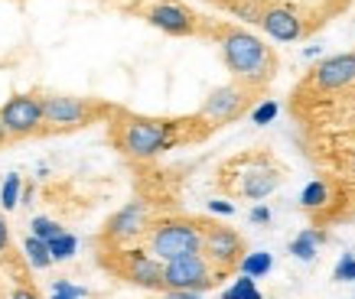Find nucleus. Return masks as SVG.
<instances>
[{"label":"nucleus","mask_w":355,"mask_h":299,"mask_svg":"<svg viewBox=\"0 0 355 299\" xmlns=\"http://www.w3.org/2000/svg\"><path fill=\"white\" fill-rule=\"evenodd\" d=\"M218 46H222V59H225L228 72L235 75L241 85L258 88L274 78L277 59H274V53L261 43L258 36H251L245 30H222Z\"/></svg>","instance_id":"obj_1"},{"label":"nucleus","mask_w":355,"mask_h":299,"mask_svg":"<svg viewBox=\"0 0 355 299\" xmlns=\"http://www.w3.org/2000/svg\"><path fill=\"white\" fill-rule=\"evenodd\" d=\"M180 143V124L160 118H124L118 127V147L130 156H157Z\"/></svg>","instance_id":"obj_2"},{"label":"nucleus","mask_w":355,"mask_h":299,"mask_svg":"<svg viewBox=\"0 0 355 299\" xmlns=\"http://www.w3.org/2000/svg\"><path fill=\"white\" fill-rule=\"evenodd\" d=\"M150 254L163 264L202 254V228L193 221H163L150 231Z\"/></svg>","instance_id":"obj_3"},{"label":"nucleus","mask_w":355,"mask_h":299,"mask_svg":"<svg viewBox=\"0 0 355 299\" xmlns=\"http://www.w3.org/2000/svg\"><path fill=\"white\" fill-rule=\"evenodd\" d=\"M163 280H166V289H196V293H202L216 283L202 254H189L163 264Z\"/></svg>","instance_id":"obj_4"},{"label":"nucleus","mask_w":355,"mask_h":299,"mask_svg":"<svg viewBox=\"0 0 355 299\" xmlns=\"http://www.w3.org/2000/svg\"><path fill=\"white\" fill-rule=\"evenodd\" d=\"M0 114H3V124L10 130V137H26V134H33L40 124H46L43 101L33 95H13L7 105L0 107Z\"/></svg>","instance_id":"obj_5"},{"label":"nucleus","mask_w":355,"mask_h":299,"mask_svg":"<svg viewBox=\"0 0 355 299\" xmlns=\"http://www.w3.org/2000/svg\"><path fill=\"white\" fill-rule=\"evenodd\" d=\"M245 105H248V85H222L205 98L199 118L209 120V124H225V120L238 118L245 111Z\"/></svg>","instance_id":"obj_6"},{"label":"nucleus","mask_w":355,"mask_h":299,"mask_svg":"<svg viewBox=\"0 0 355 299\" xmlns=\"http://www.w3.org/2000/svg\"><path fill=\"white\" fill-rule=\"evenodd\" d=\"M43 118L46 124H59V127H78L95 118V107L85 98H69V95H53L43 98Z\"/></svg>","instance_id":"obj_7"},{"label":"nucleus","mask_w":355,"mask_h":299,"mask_svg":"<svg viewBox=\"0 0 355 299\" xmlns=\"http://www.w3.org/2000/svg\"><path fill=\"white\" fill-rule=\"evenodd\" d=\"M202 254L209 260H216L218 267H232V264H241V237L232 231V228H222V224H212L202 231Z\"/></svg>","instance_id":"obj_8"},{"label":"nucleus","mask_w":355,"mask_h":299,"mask_svg":"<svg viewBox=\"0 0 355 299\" xmlns=\"http://www.w3.org/2000/svg\"><path fill=\"white\" fill-rule=\"evenodd\" d=\"M310 82L320 91H336V88H349L355 85V53H343V55H333L313 69Z\"/></svg>","instance_id":"obj_9"},{"label":"nucleus","mask_w":355,"mask_h":299,"mask_svg":"<svg viewBox=\"0 0 355 299\" xmlns=\"http://www.w3.org/2000/svg\"><path fill=\"white\" fill-rule=\"evenodd\" d=\"M280 170H274V166H268V163H248L245 172H241V182L235 185L238 195H245V199H268L274 189L280 185Z\"/></svg>","instance_id":"obj_10"},{"label":"nucleus","mask_w":355,"mask_h":299,"mask_svg":"<svg viewBox=\"0 0 355 299\" xmlns=\"http://www.w3.org/2000/svg\"><path fill=\"white\" fill-rule=\"evenodd\" d=\"M124 260H128L130 283H137V287H144V289H166L163 260H157L153 254H144V251H124Z\"/></svg>","instance_id":"obj_11"},{"label":"nucleus","mask_w":355,"mask_h":299,"mask_svg":"<svg viewBox=\"0 0 355 299\" xmlns=\"http://www.w3.org/2000/svg\"><path fill=\"white\" fill-rule=\"evenodd\" d=\"M147 20L157 26V30L170 33V36H189L196 33V17L186 7L180 3H157L150 13H147Z\"/></svg>","instance_id":"obj_12"},{"label":"nucleus","mask_w":355,"mask_h":299,"mask_svg":"<svg viewBox=\"0 0 355 299\" xmlns=\"http://www.w3.org/2000/svg\"><path fill=\"white\" fill-rule=\"evenodd\" d=\"M261 26L268 33L270 39H277V43H293V39H300L303 36V23L300 17L287 7H270V10L261 13Z\"/></svg>","instance_id":"obj_13"},{"label":"nucleus","mask_w":355,"mask_h":299,"mask_svg":"<svg viewBox=\"0 0 355 299\" xmlns=\"http://www.w3.org/2000/svg\"><path fill=\"white\" fill-rule=\"evenodd\" d=\"M144 221H147V205L144 202L124 205V208H121V212L108 221V237L111 241H118V244L134 241V237L144 231Z\"/></svg>","instance_id":"obj_14"},{"label":"nucleus","mask_w":355,"mask_h":299,"mask_svg":"<svg viewBox=\"0 0 355 299\" xmlns=\"http://www.w3.org/2000/svg\"><path fill=\"white\" fill-rule=\"evenodd\" d=\"M23 251H26V257H30V264L33 267H49L53 264V251H49V241H43V237H36L30 235L26 237V244H23Z\"/></svg>","instance_id":"obj_15"},{"label":"nucleus","mask_w":355,"mask_h":299,"mask_svg":"<svg viewBox=\"0 0 355 299\" xmlns=\"http://www.w3.org/2000/svg\"><path fill=\"white\" fill-rule=\"evenodd\" d=\"M320 241H323V235H316V231H303V235H297L291 241V254L300 257V260H313V257H316Z\"/></svg>","instance_id":"obj_16"},{"label":"nucleus","mask_w":355,"mask_h":299,"mask_svg":"<svg viewBox=\"0 0 355 299\" xmlns=\"http://www.w3.org/2000/svg\"><path fill=\"white\" fill-rule=\"evenodd\" d=\"M270 264H274V260H270V254L258 251V254H245V260H241L238 267H241V273H245V277L258 280V277H264V273L270 270Z\"/></svg>","instance_id":"obj_17"},{"label":"nucleus","mask_w":355,"mask_h":299,"mask_svg":"<svg viewBox=\"0 0 355 299\" xmlns=\"http://www.w3.org/2000/svg\"><path fill=\"white\" fill-rule=\"evenodd\" d=\"M326 199H329V189H326V182H323V179H313L310 185L303 189V195H300L303 208H323Z\"/></svg>","instance_id":"obj_18"},{"label":"nucleus","mask_w":355,"mask_h":299,"mask_svg":"<svg viewBox=\"0 0 355 299\" xmlns=\"http://www.w3.org/2000/svg\"><path fill=\"white\" fill-rule=\"evenodd\" d=\"M222 299H261V293L254 289V277H245V273H241V280H235V287L225 289Z\"/></svg>","instance_id":"obj_19"},{"label":"nucleus","mask_w":355,"mask_h":299,"mask_svg":"<svg viewBox=\"0 0 355 299\" xmlns=\"http://www.w3.org/2000/svg\"><path fill=\"white\" fill-rule=\"evenodd\" d=\"M49 251H53V260H69V257L76 254V237L62 231L55 241H49Z\"/></svg>","instance_id":"obj_20"},{"label":"nucleus","mask_w":355,"mask_h":299,"mask_svg":"<svg viewBox=\"0 0 355 299\" xmlns=\"http://www.w3.org/2000/svg\"><path fill=\"white\" fill-rule=\"evenodd\" d=\"M33 235L43 237V241H55V237L62 235V228L55 221H49V218H36V221H33Z\"/></svg>","instance_id":"obj_21"},{"label":"nucleus","mask_w":355,"mask_h":299,"mask_svg":"<svg viewBox=\"0 0 355 299\" xmlns=\"http://www.w3.org/2000/svg\"><path fill=\"white\" fill-rule=\"evenodd\" d=\"M17 195H20V176H7V179H3V189H0L3 208H13V205H17Z\"/></svg>","instance_id":"obj_22"},{"label":"nucleus","mask_w":355,"mask_h":299,"mask_svg":"<svg viewBox=\"0 0 355 299\" xmlns=\"http://www.w3.org/2000/svg\"><path fill=\"white\" fill-rule=\"evenodd\" d=\"M333 277L336 280H345V283H349V280L355 283V254H343V260L336 264V273H333Z\"/></svg>","instance_id":"obj_23"},{"label":"nucleus","mask_w":355,"mask_h":299,"mask_svg":"<svg viewBox=\"0 0 355 299\" xmlns=\"http://www.w3.org/2000/svg\"><path fill=\"white\" fill-rule=\"evenodd\" d=\"M274 118H277V105H274V101H264V105L254 107V114H251L254 124H270Z\"/></svg>","instance_id":"obj_24"},{"label":"nucleus","mask_w":355,"mask_h":299,"mask_svg":"<svg viewBox=\"0 0 355 299\" xmlns=\"http://www.w3.org/2000/svg\"><path fill=\"white\" fill-rule=\"evenodd\" d=\"M251 221H254V224H268L270 221V208H264V205L251 208Z\"/></svg>","instance_id":"obj_25"},{"label":"nucleus","mask_w":355,"mask_h":299,"mask_svg":"<svg viewBox=\"0 0 355 299\" xmlns=\"http://www.w3.org/2000/svg\"><path fill=\"white\" fill-rule=\"evenodd\" d=\"M166 299H202V296H199L196 289H170V293H166Z\"/></svg>","instance_id":"obj_26"},{"label":"nucleus","mask_w":355,"mask_h":299,"mask_svg":"<svg viewBox=\"0 0 355 299\" xmlns=\"http://www.w3.org/2000/svg\"><path fill=\"white\" fill-rule=\"evenodd\" d=\"M209 208H212V212H218V215H232V212H235V205H228V202H209Z\"/></svg>","instance_id":"obj_27"},{"label":"nucleus","mask_w":355,"mask_h":299,"mask_svg":"<svg viewBox=\"0 0 355 299\" xmlns=\"http://www.w3.org/2000/svg\"><path fill=\"white\" fill-rule=\"evenodd\" d=\"M10 244V235H7V224H3V215H0V251H7Z\"/></svg>","instance_id":"obj_28"},{"label":"nucleus","mask_w":355,"mask_h":299,"mask_svg":"<svg viewBox=\"0 0 355 299\" xmlns=\"http://www.w3.org/2000/svg\"><path fill=\"white\" fill-rule=\"evenodd\" d=\"M10 299H40L33 289H13V296Z\"/></svg>","instance_id":"obj_29"},{"label":"nucleus","mask_w":355,"mask_h":299,"mask_svg":"<svg viewBox=\"0 0 355 299\" xmlns=\"http://www.w3.org/2000/svg\"><path fill=\"white\" fill-rule=\"evenodd\" d=\"M7 137H10V130H7V124H3V114H0V147L7 143Z\"/></svg>","instance_id":"obj_30"},{"label":"nucleus","mask_w":355,"mask_h":299,"mask_svg":"<svg viewBox=\"0 0 355 299\" xmlns=\"http://www.w3.org/2000/svg\"><path fill=\"white\" fill-rule=\"evenodd\" d=\"M53 299H72V296H65V293H55V296Z\"/></svg>","instance_id":"obj_31"},{"label":"nucleus","mask_w":355,"mask_h":299,"mask_svg":"<svg viewBox=\"0 0 355 299\" xmlns=\"http://www.w3.org/2000/svg\"><path fill=\"white\" fill-rule=\"evenodd\" d=\"M352 166H355V156H352Z\"/></svg>","instance_id":"obj_32"}]
</instances>
